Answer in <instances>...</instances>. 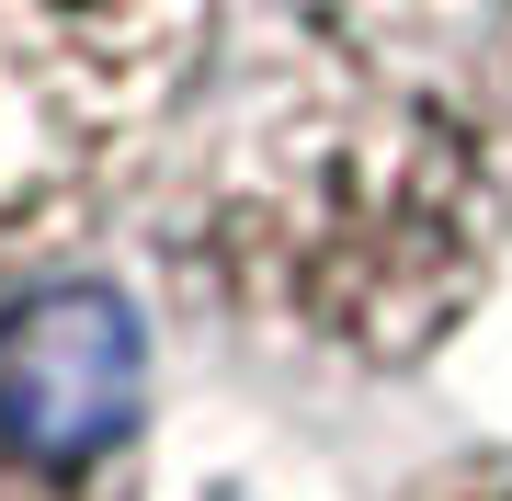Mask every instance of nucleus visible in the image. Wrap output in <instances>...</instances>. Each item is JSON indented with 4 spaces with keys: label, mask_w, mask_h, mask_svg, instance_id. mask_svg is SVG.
<instances>
[{
    "label": "nucleus",
    "mask_w": 512,
    "mask_h": 501,
    "mask_svg": "<svg viewBox=\"0 0 512 501\" xmlns=\"http://www.w3.org/2000/svg\"><path fill=\"white\" fill-rule=\"evenodd\" d=\"M296 12H319L330 35L376 46V35H410V23H456V12H490V0H296Z\"/></svg>",
    "instance_id": "nucleus-4"
},
{
    "label": "nucleus",
    "mask_w": 512,
    "mask_h": 501,
    "mask_svg": "<svg viewBox=\"0 0 512 501\" xmlns=\"http://www.w3.org/2000/svg\"><path fill=\"white\" fill-rule=\"evenodd\" d=\"M490 103H501V126H512V12H501V57H490Z\"/></svg>",
    "instance_id": "nucleus-6"
},
{
    "label": "nucleus",
    "mask_w": 512,
    "mask_h": 501,
    "mask_svg": "<svg viewBox=\"0 0 512 501\" xmlns=\"http://www.w3.org/2000/svg\"><path fill=\"white\" fill-rule=\"evenodd\" d=\"M205 57V0H0V262L126 183Z\"/></svg>",
    "instance_id": "nucleus-2"
},
{
    "label": "nucleus",
    "mask_w": 512,
    "mask_h": 501,
    "mask_svg": "<svg viewBox=\"0 0 512 501\" xmlns=\"http://www.w3.org/2000/svg\"><path fill=\"white\" fill-rule=\"evenodd\" d=\"M148 331L103 274L0 285V501H137Z\"/></svg>",
    "instance_id": "nucleus-3"
},
{
    "label": "nucleus",
    "mask_w": 512,
    "mask_h": 501,
    "mask_svg": "<svg viewBox=\"0 0 512 501\" xmlns=\"http://www.w3.org/2000/svg\"><path fill=\"white\" fill-rule=\"evenodd\" d=\"M171 262L274 342L399 365L478 308L501 262V183L467 114L399 80H342L262 103L205 160L171 217Z\"/></svg>",
    "instance_id": "nucleus-1"
},
{
    "label": "nucleus",
    "mask_w": 512,
    "mask_h": 501,
    "mask_svg": "<svg viewBox=\"0 0 512 501\" xmlns=\"http://www.w3.org/2000/svg\"><path fill=\"white\" fill-rule=\"evenodd\" d=\"M421 501H512V456H467V467H444Z\"/></svg>",
    "instance_id": "nucleus-5"
}]
</instances>
